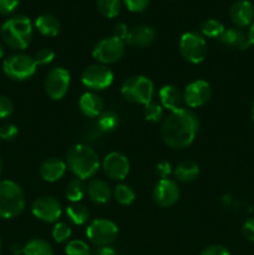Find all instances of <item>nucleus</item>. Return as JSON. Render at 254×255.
<instances>
[{
	"mask_svg": "<svg viewBox=\"0 0 254 255\" xmlns=\"http://www.w3.org/2000/svg\"><path fill=\"white\" fill-rule=\"evenodd\" d=\"M199 129V120L194 112L187 109L172 111L162 125V138L171 148L188 147L196 138Z\"/></svg>",
	"mask_w": 254,
	"mask_h": 255,
	"instance_id": "f257e3e1",
	"label": "nucleus"
},
{
	"mask_svg": "<svg viewBox=\"0 0 254 255\" xmlns=\"http://www.w3.org/2000/svg\"><path fill=\"white\" fill-rule=\"evenodd\" d=\"M66 163L70 171L80 179L91 178L100 167V159L96 152L86 144H74L67 151Z\"/></svg>",
	"mask_w": 254,
	"mask_h": 255,
	"instance_id": "f03ea898",
	"label": "nucleus"
},
{
	"mask_svg": "<svg viewBox=\"0 0 254 255\" xmlns=\"http://www.w3.org/2000/svg\"><path fill=\"white\" fill-rule=\"evenodd\" d=\"M0 34L5 44L11 49H26L32 37L31 20L24 15L11 16L1 25Z\"/></svg>",
	"mask_w": 254,
	"mask_h": 255,
	"instance_id": "7ed1b4c3",
	"label": "nucleus"
},
{
	"mask_svg": "<svg viewBox=\"0 0 254 255\" xmlns=\"http://www.w3.org/2000/svg\"><path fill=\"white\" fill-rule=\"evenodd\" d=\"M24 208V192L19 184L9 179L0 181V218H14L19 216Z\"/></svg>",
	"mask_w": 254,
	"mask_h": 255,
	"instance_id": "20e7f679",
	"label": "nucleus"
},
{
	"mask_svg": "<svg viewBox=\"0 0 254 255\" xmlns=\"http://www.w3.org/2000/svg\"><path fill=\"white\" fill-rule=\"evenodd\" d=\"M121 94L127 101L132 104L147 105L152 101V97H153V82L148 77L136 75L124 82L121 87Z\"/></svg>",
	"mask_w": 254,
	"mask_h": 255,
	"instance_id": "39448f33",
	"label": "nucleus"
},
{
	"mask_svg": "<svg viewBox=\"0 0 254 255\" xmlns=\"http://www.w3.org/2000/svg\"><path fill=\"white\" fill-rule=\"evenodd\" d=\"M36 66L34 57L25 54H15L5 60L2 64V70L5 75L11 80L24 81L35 74Z\"/></svg>",
	"mask_w": 254,
	"mask_h": 255,
	"instance_id": "423d86ee",
	"label": "nucleus"
},
{
	"mask_svg": "<svg viewBox=\"0 0 254 255\" xmlns=\"http://www.w3.org/2000/svg\"><path fill=\"white\" fill-rule=\"evenodd\" d=\"M179 51L183 59L191 64H199L207 55V42L197 32H186L179 41Z\"/></svg>",
	"mask_w": 254,
	"mask_h": 255,
	"instance_id": "0eeeda50",
	"label": "nucleus"
},
{
	"mask_svg": "<svg viewBox=\"0 0 254 255\" xmlns=\"http://www.w3.org/2000/svg\"><path fill=\"white\" fill-rule=\"evenodd\" d=\"M119 234V228L109 219H95L86 229V236L95 246L105 247L114 243Z\"/></svg>",
	"mask_w": 254,
	"mask_h": 255,
	"instance_id": "6e6552de",
	"label": "nucleus"
},
{
	"mask_svg": "<svg viewBox=\"0 0 254 255\" xmlns=\"http://www.w3.org/2000/svg\"><path fill=\"white\" fill-rule=\"evenodd\" d=\"M125 54V42L115 36L106 37L97 42L92 50V56L97 61L105 64H114L119 61Z\"/></svg>",
	"mask_w": 254,
	"mask_h": 255,
	"instance_id": "1a4fd4ad",
	"label": "nucleus"
},
{
	"mask_svg": "<svg viewBox=\"0 0 254 255\" xmlns=\"http://www.w3.org/2000/svg\"><path fill=\"white\" fill-rule=\"evenodd\" d=\"M81 81L89 89L100 91L111 86L114 81V74L105 65H90L82 72Z\"/></svg>",
	"mask_w": 254,
	"mask_h": 255,
	"instance_id": "9d476101",
	"label": "nucleus"
},
{
	"mask_svg": "<svg viewBox=\"0 0 254 255\" xmlns=\"http://www.w3.org/2000/svg\"><path fill=\"white\" fill-rule=\"evenodd\" d=\"M70 74L64 67L50 70L45 80V90L52 100H61L70 87Z\"/></svg>",
	"mask_w": 254,
	"mask_h": 255,
	"instance_id": "9b49d317",
	"label": "nucleus"
},
{
	"mask_svg": "<svg viewBox=\"0 0 254 255\" xmlns=\"http://www.w3.org/2000/svg\"><path fill=\"white\" fill-rule=\"evenodd\" d=\"M31 212L39 221L54 223L61 217V204L52 197H40L32 203Z\"/></svg>",
	"mask_w": 254,
	"mask_h": 255,
	"instance_id": "f8f14e48",
	"label": "nucleus"
},
{
	"mask_svg": "<svg viewBox=\"0 0 254 255\" xmlns=\"http://www.w3.org/2000/svg\"><path fill=\"white\" fill-rule=\"evenodd\" d=\"M212 96L211 85L203 80H197V81L191 82L186 87L183 92V100L187 106L192 109H197L209 101Z\"/></svg>",
	"mask_w": 254,
	"mask_h": 255,
	"instance_id": "ddd939ff",
	"label": "nucleus"
},
{
	"mask_svg": "<svg viewBox=\"0 0 254 255\" xmlns=\"http://www.w3.org/2000/svg\"><path fill=\"white\" fill-rule=\"evenodd\" d=\"M152 198L157 206L163 207V208L173 206L179 199L178 186H177L176 182L169 178L161 179L154 186L153 192H152Z\"/></svg>",
	"mask_w": 254,
	"mask_h": 255,
	"instance_id": "4468645a",
	"label": "nucleus"
},
{
	"mask_svg": "<svg viewBox=\"0 0 254 255\" xmlns=\"http://www.w3.org/2000/svg\"><path fill=\"white\" fill-rule=\"evenodd\" d=\"M102 168L109 178L114 181H122L129 172V162L125 154L120 152H111L105 157Z\"/></svg>",
	"mask_w": 254,
	"mask_h": 255,
	"instance_id": "2eb2a0df",
	"label": "nucleus"
},
{
	"mask_svg": "<svg viewBox=\"0 0 254 255\" xmlns=\"http://www.w3.org/2000/svg\"><path fill=\"white\" fill-rule=\"evenodd\" d=\"M229 16L237 27H247L254 22V6L249 0H237L229 9Z\"/></svg>",
	"mask_w": 254,
	"mask_h": 255,
	"instance_id": "dca6fc26",
	"label": "nucleus"
},
{
	"mask_svg": "<svg viewBox=\"0 0 254 255\" xmlns=\"http://www.w3.org/2000/svg\"><path fill=\"white\" fill-rule=\"evenodd\" d=\"M156 39V31L148 25H137L132 27L127 35L126 41L132 46L146 47L149 46Z\"/></svg>",
	"mask_w": 254,
	"mask_h": 255,
	"instance_id": "f3484780",
	"label": "nucleus"
},
{
	"mask_svg": "<svg viewBox=\"0 0 254 255\" xmlns=\"http://www.w3.org/2000/svg\"><path fill=\"white\" fill-rule=\"evenodd\" d=\"M221 42L226 46L237 50H246L251 46L249 37L243 30L239 27H229L224 30L223 34L219 37Z\"/></svg>",
	"mask_w": 254,
	"mask_h": 255,
	"instance_id": "a211bd4d",
	"label": "nucleus"
},
{
	"mask_svg": "<svg viewBox=\"0 0 254 255\" xmlns=\"http://www.w3.org/2000/svg\"><path fill=\"white\" fill-rule=\"evenodd\" d=\"M66 172V163L60 158H49L40 166V176L46 182H56Z\"/></svg>",
	"mask_w": 254,
	"mask_h": 255,
	"instance_id": "6ab92c4d",
	"label": "nucleus"
},
{
	"mask_svg": "<svg viewBox=\"0 0 254 255\" xmlns=\"http://www.w3.org/2000/svg\"><path fill=\"white\" fill-rule=\"evenodd\" d=\"M82 114L87 117H99L104 112V101L94 92H85L79 101Z\"/></svg>",
	"mask_w": 254,
	"mask_h": 255,
	"instance_id": "aec40b11",
	"label": "nucleus"
},
{
	"mask_svg": "<svg viewBox=\"0 0 254 255\" xmlns=\"http://www.w3.org/2000/svg\"><path fill=\"white\" fill-rule=\"evenodd\" d=\"M159 100L164 109L169 111H176V110L182 109V101H183V95L179 92L176 86L172 85H166L159 90Z\"/></svg>",
	"mask_w": 254,
	"mask_h": 255,
	"instance_id": "412c9836",
	"label": "nucleus"
},
{
	"mask_svg": "<svg viewBox=\"0 0 254 255\" xmlns=\"http://www.w3.org/2000/svg\"><path fill=\"white\" fill-rule=\"evenodd\" d=\"M87 194H89L90 199L95 203L104 204L107 203L111 198V188L107 184V182L102 181V179H92L86 188Z\"/></svg>",
	"mask_w": 254,
	"mask_h": 255,
	"instance_id": "4be33fe9",
	"label": "nucleus"
},
{
	"mask_svg": "<svg viewBox=\"0 0 254 255\" xmlns=\"http://www.w3.org/2000/svg\"><path fill=\"white\" fill-rule=\"evenodd\" d=\"M35 27L44 36H56L60 31V21L51 14H42L35 20Z\"/></svg>",
	"mask_w": 254,
	"mask_h": 255,
	"instance_id": "5701e85b",
	"label": "nucleus"
},
{
	"mask_svg": "<svg viewBox=\"0 0 254 255\" xmlns=\"http://www.w3.org/2000/svg\"><path fill=\"white\" fill-rule=\"evenodd\" d=\"M174 174H176L178 181L184 182V183H188V182L194 181V179L198 177L199 167L194 161L187 159V161L181 162V163L177 166L176 171H174Z\"/></svg>",
	"mask_w": 254,
	"mask_h": 255,
	"instance_id": "b1692460",
	"label": "nucleus"
},
{
	"mask_svg": "<svg viewBox=\"0 0 254 255\" xmlns=\"http://www.w3.org/2000/svg\"><path fill=\"white\" fill-rule=\"evenodd\" d=\"M24 255H52V247L44 239L35 238L24 246Z\"/></svg>",
	"mask_w": 254,
	"mask_h": 255,
	"instance_id": "393cba45",
	"label": "nucleus"
},
{
	"mask_svg": "<svg viewBox=\"0 0 254 255\" xmlns=\"http://www.w3.org/2000/svg\"><path fill=\"white\" fill-rule=\"evenodd\" d=\"M66 214L70 221L76 226H82L86 223L90 218V213L85 206L80 203H74L67 207Z\"/></svg>",
	"mask_w": 254,
	"mask_h": 255,
	"instance_id": "a878e982",
	"label": "nucleus"
},
{
	"mask_svg": "<svg viewBox=\"0 0 254 255\" xmlns=\"http://www.w3.org/2000/svg\"><path fill=\"white\" fill-rule=\"evenodd\" d=\"M97 10L105 17H116L120 14L122 7L121 0H96Z\"/></svg>",
	"mask_w": 254,
	"mask_h": 255,
	"instance_id": "bb28decb",
	"label": "nucleus"
},
{
	"mask_svg": "<svg viewBox=\"0 0 254 255\" xmlns=\"http://www.w3.org/2000/svg\"><path fill=\"white\" fill-rule=\"evenodd\" d=\"M85 193H86V187H85L82 179L75 178L70 181V183L67 184L66 197L72 203H79L84 198Z\"/></svg>",
	"mask_w": 254,
	"mask_h": 255,
	"instance_id": "cd10ccee",
	"label": "nucleus"
},
{
	"mask_svg": "<svg viewBox=\"0 0 254 255\" xmlns=\"http://www.w3.org/2000/svg\"><path fill=\"white\" fill-rule=\"evenodd\" d=\"M224 30V25L216 19H208L201 24V32L207 37H221Z\"/></svg>",
	"mask_w": 254,
	"mask_h": 255,
	"instance_id": "c85d7f7f",
	"label": "nucleus"
},
{
	"mask_svg": "<svg viewBox=\"0 0 254 255\" xmlns=\"http://www.w3.org/2000/svg\"><path fill=\"white\" fill-rule=\"evenodd\" d=\"M97 126L102 132H111L119 126V116L112 111H105L99 116Z\"/></svg>",
	"mask_w": 254,
	"mask_h": 255,
	"instance_id": "c756f323",
	"label": "nucleus"
},
{
	"mask_svg": "<svg viewBox=\"0 0 254 255\" xmlns=\"http://www.w3.org/2000/svg\"><path fill=\"white\" fill-rule=\"evenodd\" d=\"M115 198L122 206H129L132 202L136 198V193H134L133 189L131 188L127 184H119V186L115 188Z\"/></svg>",
	"mask_w": 254,
	"mask_h": 255,
	"instance_id": "7c9ffc66",
	"label": "nucleus"
},
{
	"mask_svg": "<svg viewBox=\"0 0 254 255\" xmlns=\"http://www.w3.org/2000/svg\"><path fill=\"white\" fill-rule=\"evenodd\" d=\"M65 254L66 255H90V247L84 241H71L67 243L66 248H65Z\"/></svg>",
	"mask_w": 254,
	"mask_h": 255,
	"instance_id": "2f4dec72",
	"label": "nucleus"
},
{
	"mask_svg": "<svg viewBox=\"0 0 254 255\" xmlns=\"http://www.w3.org/2000/svg\"><path fill=\"white\" fill-rule=\"evenodd\" d=\"M144 117H146L147 121L149 122H158L159 120L163 116V109H162L161 105L156 104V102H148L147 105H144L143 109Z\"/></svg>",
	"mask_w": 254,
	"mask_h": 255,
	"instance_id": "473e14b6",
	"label": "nucleus"
},
{
	"mask_svg": "<svg viewBox=\"0 0 254 255\" xmlns=\"http://www.w3.org/2000/svg\"><path fill=\"white\" fill-rule=\"evenodd\" d=\"M71 237V228L66 223H56L52 229V238L57 243H64Z\"/></svg>",
	"mask_w": 254,
	"mask_h": 255,
	"instance_id": "72a5a7b5",
	"label": "nucleus"
},
{
	"mask_svg": "<svg viewBox=\"0 0 254 255\" xmlns=\"http://www.w3.org/2000/svg\"><path fill=\"white\" fill-rule=\"evenodd\" d=\"M127 9L132 12H142L148 7L149 0H122Z\"/></svg>",
	"mask_w": 254,
	"mask_h": 255,
	"instance_id": "f704fd0d",
	"label": "nucleus"
},
{
	"mask_svg": "<svg viewBox=\"0 0 254 255\" xmlns=\"http://www.w3.org/2000/svg\"><path fill=\"white\" fill-rule=\"evenodd\" d=\"M55 52L50 49H42L36 52L34 60L36 65H47L54 60Z\"/></svg>",
	"mask_w": 254,
	"mask_h": 255,
	"instance_id": "c9c22d12",
	"label": "nucleus"
},
{
	"mask_svg": "<svg viewBox=\"0 0 254 255\" xmlns=\"http://www.w3.org/2000/svg\"><path fill=\"white\" fill-rule=\"evenodd\" d=\"M14 111V105L11 100L6 96L0 95V119H7Z\"/></svg>",
	"mask_w": 254,
	"mask_h": 255,
	"instance_id": "e433bc0d",
	"label": "nucleus"
},
{
	"mask_svg": "<svg viewBox=\"0 0 254 255\" xmlns=\"http://www.w3.org/2000/svg\"><path fill=\"white\" fill-rule=\"evenodd\" d=\"M16 134L17 127L15 125L7 124L0 127V138L4 139V141H11V139H14L16 137Z\"/></svg>",
	"mask_w": 254,
	"mask_h": 255,
	"instance_id": "4c0bfd02",
	"label": "nucleus"
},
{
	"mask_svg": "<svg viewBox=\"0 0 254 255\" xmlns=\"http://www.w3.org/2000/svg\"><path fill=\"white\" fill-rule=\"evenodd\" d=\"M19 6V0H0V15H10Z\"/></svg>",
	"mask_w": 254,
	"mask_h": 255,
	"instance_id": "58836bf2",
	"label": "nucleus"
},
{
	"mask_svg": "<svg viewBox=\"0 0 254 255\" xmlns=\"http://www.w3.org/2000/svg\"><path fill=\"white\" fill-rule=\"evenodd\" d=\"M201 255H232L231 252L226 248V247L221 246V244H213L202 251Z\"/></svg>",
	"mask_w": 254,
	"mask_h": 255,
	"instance_id": "ea45409f",
	"label": "nucleus"
},
{
	"mask_svg": "<svg viewBox=\"0 0 254 255\" xmlns=\"http://www.w3.org/2000/svg\"><path fill=\"white\" fill-rule=\"evenodd\" d=\"M242 234L248 242H254V217L244 222L242 227Z\"/></svg>",
	"mask_w": 254,
	"mask_h": 255,
	"instance_id": "a19ab883",
	"label": "nucleus"
},
{
	"mask_svg": "<svg viewBox=\"0 0 254 255\" xmlns=\"http://www.w3.org/2000/svg\"><path fill=\"white\" fill-rule=\"evenodd\" d=\"M128 27H127L126 24H124V22H120V24L115 25L114 27V35L112 36L117 37V39L120 40H126L127 39V35H128Z\"/></svg>",
	"mask_w": 254,
	"mask_h": 255,
	"instance_id": "79ce46f5",
	"label": "nucleus"
},
{
	"mask_svg": "<svg viewBox=\"0 0 254 255\" xmlns=\"http://www.w3.org/2000/svg\"><path fill=\"white\" fill-rule=\"evenodd\" d=\"M171 164L168 162H161V163L157 164V173L159 174L162 179L167 178L171 174Z\"/></svg>",
	"mask_w": 254,
	"mask_h": 255,
	"instance_id": "37998d69",
	"label": "nucleus"
},
{
	"mask_svg": "<svg viewBox=\"0 0 254 255\" xmlns=\"http://www.w3.org/2000/svg\"><path fill=\"white\" fill-rule=\"evenodd\" d=\"M95 255H119L116 249L111 246H105V247H100L99 249L96 251V254Z\"/></svg>",
	"mask_w": 254,
	"mask_h": 255,
	"instance_id": "c03bdc74",
	"label": "nucleus"
},
{
	"mask_svg": "<svg viewBox=\"0 0 254 255\" xmlns=\"http://www.w3.org/2000/svg\"><path fill=\"white\" fill-rule=\"evenodd\" d=\"M11 252H12V254H15V255L22 254L24 253V247L20 246V244H14V246L11 247Z\"/></svg>",
	"mask_w": 254,
	"mask_h": 255,
	"instance_id": "a18cd8bd",
	"label": "nucleus"
},
{
	"mask_svg": "<svg viewBox=\"0 0 254 255\" xmlns=\"http://www.w3.org/2000/svg\"><path fill=\"white\" fill-rule=\"evenodd\" d=\"M249 41H251V45H254V22L251 25V29H249L248 32Z\"/></svg>",
	"mask_w": 254,
	"mask_h": 255,
	"instance_id": "49530a36",
	"label": "nucleus"
},
{
	"mask_svg": "<svg viewBox=\"0 0 254 255\" xmlns=\"http://www.w3.org/2000/svg\"><path fill=\"white\" fill-rule=\"evenodd\" d=\"M251 116H252V120L254 121V101H253V104H252V106H251Z\"/></svg>",
	"mask_w": 254,
	"mask_h": 255,
	"instance_id": "de8ad7c7",
	"label": "nucleus"
},
{
	"mask_svg": "<svg viewBox=\"0 0 254 255\" xmlns=\"http://www.w3.org/2000/svg\"><path fill=\"white\" fill-rule=\"evenodd\" d=\"M2 56H4V50H2L1 45H0V59H1Z\"/></svg>",
	"mask_w": 254,
	"mask_h": 255,
	"instance_id": "09e8293b",
	"label": "nucleus"
},
{
	"mask_svg": "<svg viewBox=\"0 0 254 255\" xmlns=\"http://www.w3.org/2000/svg\"><path fill=\"white\" fill-rule=\"evenodd\" d=\"M1 172H2V161L1 158H0V174H1Z\"/></svg>",
	"mask_w": 254,
	"mask_h": 255,
	"instance_id": "8fccbe9b",
	"label": "nucleus"
},
{
	"mask_svg": "<svg viewBox=\"0 0 254 255\" xmlns=\"http://www.w3.org/2000/svg\"><path fill=\"white\" fill-rule=\"evenodd\" d=\"M1 247H2V241L1 238H0V251H1Z\"/></svg>",
	"mask_w": 254,
	"mask_h": 255,
	"instance_id": "3c124183",
	"label": "nucleus"
}]
</instances>
